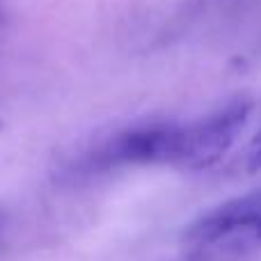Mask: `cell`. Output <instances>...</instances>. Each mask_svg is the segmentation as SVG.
<instances>
[{
  "label": "cell",
  "instance_id": "277c9868",
  "mask_svg": "<svg viewBox=\"0 0 261 261\" xmlns=\"http://www.w3.org/2000/svg\"><path fill=\"white\" fill-rule=\"evenodd\" d=\"M245 163H248V170L250 172H259L261 170V130L252 138V142H250Z\"/></svg>",
  "mask_w": 261,
  "mask_h": 261
},
{
  "label": "cell",
  "instance_id": "8992f818",
  "mask_svg": "<svg viewBox=\"0 0 261 261\" xmlns=\"http://www.w3.org/2000/svg\"><path fill=\"white\" fill-rule=\"evenodd\" d=\"M0 225H3V222H0Z\"/></svg>",
  "mask_w": 261,
  "mask_h": 261
},
{
  "label": "cell",
  "instance_id": "6da1fadb",
  "mask_svg": "<svg viewBox=\"0 0 261 261\" xmlns=\"http://www.w3.org/2000/svg\"><path fill=\"white\" fill-rule=\"evenodd\" d=\"M184 241L202 252L261 248V190L231 197L202 213L186 229Z\"/></svg>",
  "mask_w": 261,
  "mask_h": 261
},
{
  "label": "cell",
  "instance_id": "5b68a950",
  "mask_svg": "<svg viewBox=\"0 0 261 261\" xmlns=\"http://www.w3.org/2000/svg\"><path fill=\"white\" fill-rule=\"evenodd\" d=\"M0 128H3V119H0Z\"/></svg>",
  "mask_w": 261,
  "mask_h": 261
},
{
  "label": "cell",
  "instance_id": "3957f363",
  "mask_svg": "<svg viewBox=\"0 0 261 261\" xmlns=\"http://www.w3.org/2000/svg\"><path fill=\"white\" fill-rule=\"evenodd\" d=\"M252 103L245 99H234L216 113L184 124V147L179 165L188 170H206L216 165L231 149L243 126L248 124Z\"/></svg>",
  "mask_w": 261,
  "mask_h": 261
},
{
  "label": "cell",
  "instance_id": "7a4b0ae2",
  "mask_svg": "<svg viewBox=\"0 0 261 261\" xmlns=\"http://www.w3.org/2000/svg\"><path fill=\"white\" fill-rule=\"evenodd\" d=\"M184 147V124H142L113 135L90 156V167L149 165L174 163L179 165Z\"/></svg>",
  "mask_w": 261,
  "mask_h": 261
}]
</instances>
